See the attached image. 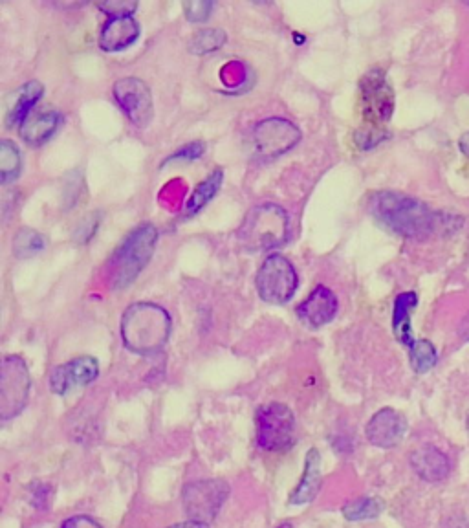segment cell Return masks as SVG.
Returning a JSON list of instances; mask_svg holds the SVG:
<instances>
[{"label": "cell", "instance_id": "cell-21", "mask_svg": "<svg viewBox=\"0 0 469 528\" xmlns=\"http://www.w3.org/2000/svg\"><path fill=\"white\" fill-rule=\"evenodd\" d=\"M222 180H224V171H222V169H217V171H213V173H211L202 184H198V187L193 191L191 198L187 200L184 219L195 217L197 213H200L202 209L208 206L209 202H211V200L215 198V195L219 193L220 186H222Z\"/></svg>", "mask_w": 469, "mask_h": 528}, {"label": "cell", "instance_id": "cell-34", "mask_svg": "<svg viewBox=\"0 0 469 528\" xmlns=\"http://www.w3.org/2000/svg\"><path fill=\"white\" fill-rule=\"evenodd\" d=\"M468 431H469V418H468Z\"/></svg>", "mask_w": 469, "mask_h": 528}, {"label": "cell", "instance_id": "cell-22", "mask_svg": "<svg viewBox=\"0 0 469 528\" xmlns=\"http://www.w3.org/2000/svg\"><path fill=\"white\" fill-rule=\"evenodd\" d=\"M22 158L15 143L10 140L0 142V182L2 186H8L15 182L21 175Z\"/></svg>", "mask_w": 469, "mask_h": 528}, {"label": "cell", "instance_id": "cell-29", "mask_svg": "<svg viewBox=\"0 0 469 528\" xmlns=\"http://www.w3.org/2000/svg\"><path fill=\"white\" fill-rule=\"evenodd\" d=\"M50 497H52V488L48 484L35 483L32 486V503L37 508H48L50 503Z\"/></svg>", "mask_w": 469, "mask_h": 528}, {"label": "cell", "instance_id": "cell-7", "mask_svg": "<svg viewBox=\"0 0 469 528\" xmlns=\"http://www.w3.org/2000/svg\"><path fill=\"white\" fill-rule=\"evenodd\" d=\"M257 444L270 453H284L295 446V417L292 409L279 402L259 407L257 417Z\"/></svg>", "mask_w": 469, "mask_h": 528}, {"label": "cell", "instance_id": "cell-30", "mask_svg": "<svg viewBox=\"0 0 469 528\" xmlns=\"http://www.w3.org/2000/svg\"><path fill=\"white\" fill-rule=\"evenodd\" d=\"M61 528H103L94 517L74 516L68 517Z\"/></svg>", "mask_w": 469, "mask_h": 528}, {"label": "cell", "instance_id": "cell-9", "mask_svg": "<svg viewBox=\"0 0 469 528\" xmlns=\"http://www.w3.org/2000/svg\"><path fill=\"white\" fill-rule=\"evenodd\" d=\"M257 290L262 301L286 305L297 290V274L283 255H270L257 272Z\"/></svg>", "mask_w": 469, "mask_h": 528}, {"label": "cell", "instance_id": "cell-5", "mask_svg": "<svg viewBox=\"0 0 469 528\" xmlns=\"http://www.w3.org/2000/svg\"><path fill=\"white\" fill-rule=\"evenodd\" d=\"M418 305L415 292H404L396 297L393 312L394 336L409 349V360L416 373H427L437 363V349L427 340H416L411 330V314Z\"/></svg>", "mask_w": 469, "mask_h": 528}, {"label": "cell", "instance_id": "cell-16", "mask_svg": "<svg viewBox=\"0 0 469 528\" xmlns=\"http://www.w3.org/2000/svg\"><path fill=\"white\" fill-rule=\"evenodd\" d=\"M140 37V24L134 17H112L105 22L99 35V46L105 52H121L136 43Z\"/></svg>", "mask_w": 469, "mask_h": 528}, {"label": "cell", "instance_id": "cell-31", "mask_svg": "<svg viewBox=\"0 0 469 528\" xmlns=\"http://www.w3.org/2000/svg\"><path fill=\"white\" fill-rule=\"evenodd\" d=\"M167 528H209V523H204V521H195V519H189V521H184V523H176V525H171Z\"/></svg>", "mask_w": 469, "mask_h": 528}, {"label": "cell", "instance_id": "cell-26", "mask_svg": "<svg viewBox=\"0 0 469 528\" xmlns=\"http://www.w3.org/2000/svg\"><path fill=\"white\" fill-rule=\"evenodd\" d=\"M213 8H215V2H211V0H195V2H186L184 4L187 21L191 22L208 21Z\"/></svg>", "mask_w": 469, "mask_h": 528}, {"label": "cell", "instance_id": "cell-23", "mask_svg": "<svg viewBox=\"0 0 469 528\" xmlns=\"http://www.w3.org/2000/svg\"><path fill=\"white\" fill-rule=\"evenodd\" d=\"M44 248H46V241L43 235L32 228H22L17 231L13 239V255L17 259H32L43 252Z\"/></svg>", "mask_w": 469, "mask_h": 528}, {"label": "cell", "instance_id": "cell-3", "mask_svg": "<svg viewBox=\"0 0 469 528\" xmlns=\"http://www.w3.org/2000/svg\"><path fill=\"white\" fill-rule=\"evenodd\" d=\"M158 230L153 224H142L127 235L107 263V277L114 290H123L136 281L153 257Z\"/></svg>", "mask_w": 469, "mask_h": 528}, {"label": "cell", "instance_id": "cell-12", "mask_svg": "<svg viewBox=\"0 0 469 528\" xmlns=\"http://www.w3.org/2000/svg\"><path fill=\"white\" fill-rule=\"evenodd\" d=\"M114 98L136 127H147L154 118L151 90L138 77H125L114 85Z\"/></svg>", "mask_w": 469, "mask_h": 528}, {"label": "cell", "instance_id": "cell-18", "mask_svg": "<svg viewBox=\"0 0 469 528\" xmlns=\"http://www.w3.org/2000/svg\"><path fill=\"white\" fill-rule=\"evenodd\" d=\"M321 455L316 448L306 453L305 472L294 492L290 494V505H306L316 499L321 490Z\"/></svg>", "mask_w": 469, "mask_h": 528}, {"label": "cell", "instance_id": "cell-4", "mask_svg": "<svg viewBox=\"0 0 469 528\" xmlns=\"http://www.w3.org/2000/svg\"><path fill=\"white\" fill-rule=\"evenodd\" d=\"M288 226V215L281 206L261 204L246 215L237 231V239L246 252L272 250L286 241Z\"/></svg>", "mask_w": 469, "mask_h": 528}, {"label": "cell", "instance_id": "cell-28", "mask_svg": "<svg viewBox=\"0 0 469 528\" xmlns=\"http://www.w3.org/2000/svg\"><path fill=\"white\" fill-rule=\"evenodd\" d=\"M99 10L105 11L107 15L112 17H132V13L138 8V2H131V0H109L99 4Z\"/></svg>", "mask_w": 469, "mask_h": 528}, {"label": "cell", "instance_id": "cell-8", "mask_svg": "<svg viewBox=\"0 0 469 528\" xmlns=\"http://www.w3.org/2000/svg\"><path fill=\"white\" fill-rule=\"evenodd\" d=\"M32 378L21 356H6L0 371V418L17 417L28 404Z\"/></svg>", "mask_w": 469, "mask_h": 528}, {"label": "cell", "instance_id": "cell-11", "mask_svg": "<svg viewBox=\"0 0 469 528\" xmlns=\"http://www.w3.org/2000/svg\"><path fill=\"white\" fill-rule=\"evenodd\" d=\"M228 495H230L228 483L209 479V481L186 484L182 499L189 519L209 523L211 519L217 517Z\"/></svg>", "mask_w": 469, "mask_h": 528}, {"label": "cell", "instance_id": "cell-10", "mask_svg": "<svg viewBox=\"0 0 469 528\" xmlns=\"http://www.w3.org/2000/svg\"><path fill=\"white\" fill-rule=\"evenodd\" d=\"M253 147L257 156L268 162L279 156L292 151L301 140V131L295 127L292 121L284 118H270L261 121L253 129Z\"/></svg>", "mask_w": 469, "mask_h": 528}, {"label": "cell", "instance_id": "cell-6", "mask_svg": "<svg viewBox=\"0 0 469 528\" xmlns=\"http://www.w3.org/2000/svg\"><path fill=\"white\" fill-rule=\"evenodd\" d=\"M361 107L363 120L369 125L367 136H372V143L383 138V125L391 120L394 109L393 88L387 83L382 70H372L361 81Z\"/></svg>", "mask_w": 469, "mask_h": 528}, {"label": "cell", "instance_id": "cell-2", "mask_svg": "<svg viewBox=\"0 0 469 528\" xmlns=\"http://www.w3.org/2000/svg\"><path fill=\"white\" fill-rule=\"evenodd\" d=\"M171 336V316L154 303H134L121 318V340L134 354L162 351Z\"/></svg>", "mask_w": 469, "mask_h": 528}, {"label": "cell", "instance_id": "cell-24", "mask_svg": "<svg viewBox=\"0 0 469 528\" xmlns=\"http://www.w3.org/2000/svg\"><path fill=\"white\" fill-rule=\"evenodd\" d=\"M341 512L349 521H365L380 516L383 512V503L378 497H358L345 503Z\"/></svg>", "mask_w": 469, "mask_h": 528}, {"label": "cell", "instance_id": "cell-13", "mask_svg": "<svg viewBox=\"0 0 469 528\" xmlns=\"http://www.w3.org/2000/svg\"><path fill=\"white\" fill-rule=\"evenodd\" d=\"M99 374V363L92 356H79L65 365H57L50 374V389L52 393L65 396L72 389L90 385Z\"/></svg>", "mask_w": 469, "mask_h": 528}, {"label": "cell", "instance_id": "cell-33", "mask_svg": "<svg viewBox=\"0 0 469 528\" xmlns=\"http://www.w3.org/2000/svg\"><path fill=\"white\" fill-rule=\"evenodd\" d=\"M277 528H292V525H290V523H284V525H281V527Z\"/></svg>", "mask_w": 469, "mask_h": 528}, {"label": "cell", "instance_id": "cell-20", "mask_svg": "<svg viewBox=\"0 0 469 528\" xmlns=\"http://www.w3.org/2000/svg\"><path fill=\"white\" fill-rule=\"evenodd\" d=\"M61 121L63 118L57 112H44V114L30 116L21 127L22 140L30 147H41L54 136Z\"/></svg>", "mask_w": 469, "mask_h": 528}, {"label": "cell", "instance_id": "cell-25", "mask_svg": "<svg viewBox=\"0 0 469 528\" xmlns=\"http://www.w3.org/2000/svg\"><path fill=\"white\" fill-rule=\"evenodd\" d=\"M226 33L217 28L211 30H200V32L193 35V39L189 41V52L195 55L213 54L220 50L226 44Z\"/></svg>", "mask_w": 469, "mask_h": 528}, {"label": "cell", "instance_id": "cell-15", "mask_svg": "<svg viewBox=\"0 0 469 528\" xmlns=\"http://www.w3.org/2000/svg\"><path fill=\"white\" fill-rule=\"evenodd\" d=\"M338 297L327 286H317L297 307V318L310 329H321L338 316Z\"/></svg>", "mask_w": 469, "mask_h": 528}, {"label": "cell", "instance_id": "cell-1", "mask_svg": "<svg viewBox=\"0 0 469 528\" xmlns=\"http://www.w3.org/2000/svg\"><path fill=\"white\" fill-rule=\"evenodd\" d=\"M372 217L405 239L424 241L444 230L451 217L433 211L424 202L396 191H378L369 200Z\"/></svg>", "mask_w": 469, "mask_h": 528}, {"label": "cell", "instance_id": "cell-17", "mask_svg": "<svg viewBox=\"0 0 469 528\" xmlns=\"http://www.w3.org/2000/svg\"><path fill=\"white\" fill-rule=\"evenodd\" d=\"M411 466L416 475L422 477L427 483L444 481L451 470L448 457L435 446H424V448L413 451Z\"/></svg>", "mask_w": 469, "mask_h": 528}, {"label": "cell", "instance_id": "cell-32", "mask_svg": "<svg viewBox=\"0 0 469 528\" xmlns=\"http://www.w3.org/2000/svg\"><path fill=\"white\" fill-rule=\"evenodd\" d=\"M459 145L460 151L466 154V156H469V132H466V134L460 138Z\"/></svg>", "mask_w": 469, "mask_h": 528}, {"label": "cell", "instance_id": "cell-14", "mask_svg": "<svg viewBox=\"0 0 469 528\" xmlns=\"http://www.w3.org/2000/svg\"><path fill=\"white\" fill-rule=\"evenodd\" d=\"M405 431H407L405 418L391 407L380 409L369 420L367 429H365L369 442L378 448H383V450L398 446L404 439Z\"/></svg>", "mask_w": 469, "mask_h": 528}, {"label": "cell", "instance_id": "cell-27", "mask_svg": "<svg viewBox=\"0 0 469 528\" xmlns=\"http://www.w3.org/2000/svg\"><path fill=\"white\" fill-rule=\"evenodd\" d=\"M206 153V145L200 142L187 143L180 151H176L175 154H171L165 165L175 164V162H195L202 154Z\"/></svg>", "mask_w": 469, "mask_h": 528}, {"label": "cell", "instance_id": "cell-19", "mask_svg": "<svg viewBox=\"0 0 469 528\" xmlns=\"http://www.w3.org/2000/svg\"><path fill=\"white\" fill-rule=\"evenodd\" d=\"M44 96V87L39 81H30L17 92L13 94V99L8 105V116H6V125L13 127H22L24 121L30 118V110L35 107V103Z\"/></svg>", "mask_w": 469, "mask_h": 528}]
</instances>
